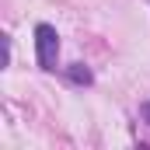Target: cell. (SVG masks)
I'll return each mask as SVG.
<instances>
[{"label": "cell", "instance_id": "2", "mask_svg": "<svg viewBox=\"0 0 150 150\" xmlns=\"http://www.w3.org/2000/svg\"><path fill=\"white\" fill-rule=\"evenodd\" d=\"M63 77H67L74 87H91V84H94V74H91L87 63H70V67H63Z\"/></svg>", "mask_w": 150, "mask_h": 150}, {"label": "cell", "instance_id": "4", "mask_svg": "<svg viewBox=\"0 0 150 150\" xmlns=\"http://www.w3.org/2000/svg\"><path fill=\"white\" fill-rule=\"evenodd\" d=\"M140 119H143V122H147V126H150V98H147V101H143V105H140Z\"/></svg>", "mask_w": 150, "mask_h": 150}, {"label": "cell", "instance_id": "1", "mask_svg": "<svg viewBox=\"0 0 150 150\" xmlns=\"http://www.w3.org/2000/svg\"><path fill=\"white\" fill-rule=\"evenodd\" d=\"M35 59H38V70H45V74H52L59 67V32L49 21L35 25Z\"/></svg>", "mask_w": 150, "mask_h": 150}, {"label": "cell", "instance_id": "3", "mask_svg": "<svg viewBox=\"0 0 150 150\" xmlns=\"http://www.w3.org/2000/svg\"><path fill=\"white\" fill-rule=\"evenodd\" d=\"M4 67H11V35H4Z\"/></svg>", "mask_w": 150, "mask_h": 150}]
</instances>
